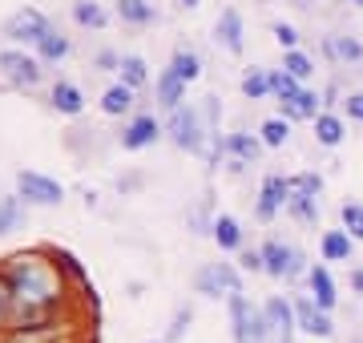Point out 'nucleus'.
Instances as JSON below:
<instances>
[{"instance_id": "nucleus-14", "label": "nucleus", "mask_w": 363, "mask_h": 343, "mask_svg": "<svg viewBox=\"0 0 363 343\" xmlns=\"http://www.w3.org/2000/svg\"><path fill=\"white\" fill-rule=\"evenodd\" d=\"M214 37H218L230 53H242V16L234 13V9H226V13L218 16V25H214Z\"/></svg>"}, {"instance_id": "nucleus-36", "label": "nucleus", "mask_w": 363, "mask_h": 343, "mask_svg": "<svg viewBox=\"0 0 363 343\" xmlns=\"http://www.w3.org/2000/svg\"><path fill=\"white\" fill-rule=\"evenodd\" d=\"M190 319H194V311L190 307H178L174 311V319H169V331H166V343H178L186 331H190Z\"/></svg>"}, {"instance_id": "nucleus-1", "label": "nucleus", "mask_w": 363, "mask_h": 343, "mask_svg": "<svg viewBox=\"0 0 363 343\" xmlns=\"http://www.w3.org/2000/svg\"><path fill=\"white\" fill-rule=\"evenodd\" d=\"M4 279L13 287V311L21 331H40L45 319L61 303V275L57 266L45 263L40 254H16L4 266Z\"/></svg>"}, {"instance_id": "nucleus-31", "label": "nucleus", "mask_w": 363, "mask_h": 343, "mask_svg": "<svg viewBox=\"0 0 363 343\" xmlns=\"http://www.w3.org/2000/svg\"><path fill=\"white\" fill-rule=\"evenodd\" d=\"M242 93H247L250 101H259L271 93V73H262V69H250L247 77H242Z\"/></svg>"}, {"instance_id": "nucleus-33", "label": "nucleus", "mask_w": 363, "mask_h": 343, "mask_svg": "<svg viewBox=\"0 0 363 343\" xmlns=\"http://www.w3.org/2000/svg\"><path fill=\"white\" fill-rule=\"evenodd\" d=\"M339 218H343V230L363 242V206H359V202H347V206L339 210Z\"/></svg>"}, {"instance_id": "nucleus-18", "label": "nucleus", "mask_w": 363, "mask_h": 343, "mask_svg": "<svg viewBox=\"0 0 363 343\" xmlns=\"http://www.w3.org/2000/svg\"><path fill=\"white\" fill-rule=\"evenodd\" d=\"M25 226V202L13 194H0V235H13Z\"/></svg>"}, {"instance_id": "nucleus-5", "label": "nucleus", "mask_w": 363, "mask_h": 343, "mask_svg": "<svg viewBox=\"0 0 363 343\" xmlns=\"http://www.w3.org/2000/svg\"><path fill=\"white\" fill-rule=\"evenodd\" d=\"M169 137L178 150H190V154H202V118H198L194 109H169Z\"/></svg>"}, {"instance_id": "nucleus-30", "label": "nucleus", "mask_w": 363, "mask_h": 343, "mask_svg": "<svg viewBox=\"0 0 363 343\" xmlns=\"http://www.w3.org/2000/svg\"><path fill=\"white\" fill-rule=\"evenodd\" d=\"M286 206H291V214H295L298 223H307V226L319 223V206H315L311 194H291V202H286Z\"/></svg>"}, {"instance_id": "nucleus-13", "label": "nucleus", "mask_w": 363, "mask_h": 343, "mask_svg": "<svg viewBox=\"0 0 363 343\" xmlns=\"http://www.w3.org/2000/svg\"><path fill=\"white\" fill-rule=\"evenodd\" d=\"M49 101H52V109H57V113H65V118H77L81 109H85L81 89H77V85H69V81H57V85H52Z\"/></svg>"}, {"instance_id": "nucleus-43", "label": "nucleus", "mask_w": 363, "mask_h": 343, "mask_svg": "<svg viewBox=\"0 0 363 343\" xmlns=\"http://www.w3.org/2000/svg\"><path fill=\"white\" fill-rule=\"evenodd\" d=\"M9 343H45V339H40L37 331H21V335H13Z\"/></svg>"}, {"instance_id": "nucleus-40", "label": "nucleus", "mask_w": 363, "mask_h": 343, "mask_svg": "<svg viewBox=\"0 0 363 343\" xmlns=\"http://www.w3.org/2000/svg\"><path fill=\"white\" fill-rule=\"evenodd\" d=\"M97 69H105V73H113V69H121V57L109 53V49H101L97 53Z\"/></svg>"}, {"instance_id": "nucleus-29", "label": "nucleus", "mask_w": 363, "mask_h": 343, "mask_svg": "<svg viewBox=\"0 0 363 343\" xmlns=\"http://www.w3.org/2000/svg\"><path fill=\"white\" fill-rule=\"evenodd\" d=\"M73 21L85 28H105V13H101V4H93V0H77L73 4Z\"/></svg>"}, {"instance_id": "nucleus-19", "label": "nucleus", "mask_w": 363, "mask_h": 343, "mask_svg": "<svg viewBox=\"0 0 363 343\" xmlns=\"http://www.w3.org/2000/svg\"><path fill=\"white\" fill-rule=\"evenodd\" d=\"M311 295H315V303L323 307V311H331V307L339 303L335 283H331V275H327V266H315L311 271Z\"/></svg>"}, {"instance_id": "nucleus-21", "label": "nucleus", "mask_w": 363, "mask_h": 343, "mask_svg": "<svg viewBox=\"0 0 363 343\" xmlns=\"http://www.w3.org/2000/svg\"><path fill=\"white\" fill-rule=\"evenodd\" d=\"M101 109L109 113V118H117V113H130L133 109V89L121 81V85H109L105 89V97H101Z\"/></svg>"}, {"instance_id": "nucleus-10", "label": "nucleus", "mask_w": 363, "mask_h": 343, "mask_svg": "<svg viewBox=\"0 0 363 343\" xmlns=\"http://www.w3.org/2000/svg\"><path fill=\"white\" fill-rule=\"evenodd\" d=\"M291 194H295V186L286 182V178H279V174H271V178L262 182V194H259V218L262 223H271L274 214H279V206L291 202Z\"/></svg>"}, {"instance_id": "nucleus-41", "label": "nucleus", "mask_w": 363, "mask_h": 343, "mask_svg": "<svg viewBox=\"0 0 363 343\" xmlns=\"http://www.w3.org/2000/svg\"><path fill=\"white\" fill-rule=\"evenodd\" d=\"M347 113L355 121H363V93H351V97H347Z\"/></svg>"}, {"instance_id": "nucleus-2", "label": "nucleus", "mask_w": 363, "mask_h": 343, "mask_svg": "<svg viewBox=\"0 0 363 343\" xmlns=\"http://www.w3.org/2000/svg\"><path fill=\"white\" fill-rule=\"evenodd\" d=\"M230 323H234V343H267V311L242 299V291L230 295Z\"/></svg>"}, {"instance_id": "nucleus-7", "label": "nucleus", "mask_w": 363, "mask_h": 343, "mask_svg": "<svg viewBox=\"0 0 363 343\" xmlns=\"http://www.w3.org/2000/svg\"><path fill=\"white\" fill-rule=\"evenodd\" d=\"M262 271L274 275V279H295L298 271H303V254H298L295 247L279 242V238H271V242L262 247Z\"/></svg>"}, {"instance_id": "nucleus-44", "label": "nucleus", "mask_w": 363, "mask_h": 343, "mask_svg": "<svg viewBox=\"0 0 363 343\" xmlns=\"http://www.w3.org/2000/svg\"><path fill=\"white\" fill-rule=\"evenodd\" d=\"M351 287H355V291H363V271H355V275H351Z\"/></svg>"}, {"instance_id": "nucleus-35", "label": "nucleus", "mask_w": 363, "mask_h": 343, "mask_svg": "<svg viewBox=\"0 0 363 343\" xmlns=\"http://www.w3.org/2000/svg\"><path fill=\"white\" fill-rule=\"evenodd\" d=\"M286 137H291V125L279 118L262 121V145H286Z\"/></svg>"}, {"instance_id": "nucleus-8", "label": "nucleus", "mask_w": 363, "mask_h": 343, "mask_svg": "<svg viewBox=\"0 0 363 343\" xmlns=\"http://www.w3.org/2000/svg\"><path fill=\"white\" fill-rule=\"evenodd\" d=\"M262 311H267V335H271V343H291L295 339V307L286 303V299L274 295Z\"/></svg>"}, {"instance_id": "nucleus-9", "label": "nucleus", "mask_w": 363, "mask_h": 343, "mask_svg": "<svg viewBox=\"0 0 363 343\" xmlns=\"http://www.w3.org/2000/svg\"><path fill=\"white\" fill-rule=\"evenodd\" d=\"M45 28H49V21H45L37 9H25V13H13L9 21H4V37L9 40H25V45H37Z\"/></svg>"}, {"instance_id": "nucleus-37", "label": "nucleus", "mask_w": 363, "mask_h": 343, "mask_svg": "<svg viewBox=\"0 0 363 343\" xmlns=\"http://www.w3.org/2000/svg\"><path fill=\"white\" fill-rule=\"evenodd\" d=\"M291 186H295V194H311V198H315V194L323 190V178H319V174H298Z\"/></svg>"}, {"instance_id": "nucleus-16", "label": "nucleus", "mask_w": 363, "mask_h": 343, "mask_svg": "<svg viewBox=\"0 0 363 343\" xmlns=\"http://www.w3.org/2000/svg\"><path fill=\"white\" fill-rule=\"evenodd\" d=\"M315 109H319V93L311 89H298L291 101H283V113L291 121H315Z\"/></svg>"}, {"instance_id": "nucleus-39", "label": "nucleus", "mask_w": 363, "mask_h": 343, "mask_svg": "<svg viewBox=\"0 0 363 343\" xmlns=\"http://www.w3.org/2000/svg\"><path fill=\"white\" fill-rule=\"evenodd\" d=\"M13 311V287H9V279L0 275V319Z\"/></svg>"}, {"instance_id": "nucleus-25", "label": "nucleus", "mask_w": 363, "mask_h": 343, "mask_svg": "<svg viewBox=\"0 0 363 343\" xmlns=\"http://www.w3.org/2000/svg\"><path fill=\"white\" fill-rule=\"evenodd\" d=\"M169 69H174L186 85H190V81H198V73H202V61H198L194 49H178V53H174V61H169Z\"/></svg>"}, {"instance_id": "nucleus-20", "label": "nucleus", "mask_w": 363, "mask_h": 343, "mask_svg": "<svg viewBox=\"0 0 363 343\" xmlns=\"http://www.w3.org/2000/svg\"><path fill=\"white\" fill-rule=\"evenodd\" d=\"M210 235L218 238V247H226V251H238L242 247V230H238V223H234L230 214H218L210 223Z\"/></svg>"}, {"instance_id": "nucleus-32", "label": "nucleus", "mask_w": 363, "mask_h": 343, "mask_svg": "<svg viewBox=\"0 0 363 343\" xmlns=\"http://www.w3.org/2000/svg\"><path fill=\"white\" fill-rule=\"evenodd\" d=\"M271 93L279 97V101H291L298 93V77H291L286 69H279V73H271Z\"/></svg>"}, {"instance_id": "nucleus-26", "label": "nucleus", "mask_w": 363, "mask_h": 343, "mask_svg": "<svg viewBox=\"0 0 363 343\" xmlns=\"http://www.w3.org/2000/svg\"><path fill=\"white\" fill-rule=\"evenodd\" d=\"M323 49L335 57V61H359L363 57V45L359 40H351V37H327Z\"/></svg>"}, {"instance_id": "nucleus-47", "label": "nucleus", "mask_w": 363, "mask_h": 343, "mask_svg": "<svg viewBox=\"0 0 363 343\" xmlns=\"http://www.w3.org/2000/svg\"><path fill=\"white\" fill-rule=\"evenodd\" d=\"M162 343H166V339H162Z\"/></svg>"}, {"instance_id": "nucleus-23", "label": "nucleus", "mask_w": 363, "mask_h": 343, "mask_svg": "<svg viewBox=\"0 0 363 343\" xmlns=\"http://www.w3.org/2000/svg\"><path fill=\"white\" fill-rule=\"evenodd\" d=\"M226 150L234 154V162H238V166H247V162H255L262 154V145L255 142L250 133H230V137H226Z\"/></svg>"}, {"instance_id": "nucleus-45", "label": "nucleus", "mask_w": 363, "mask_h": 343, "mask_svg": "<svg viewBox=\"0 0 363 343\" xmlns=\"http://www.w3.org/2000/svg\"><path fill=\"white\" fill-rule=\"evenodd\" d=\"M182 4H186V9H198V0H182Z\"/></svg>"}, {"instance_id": "nucleus-22", "label": "nucleus", "mask_w": 363, "mask_h": 343, "mask_svg": "<svg viewBox=\"0 0 363 343\" xmlns=\"http://www.w3.org/2000/svg\"><path fill=\"white\" fill-rule=\"evenodd\" d=\"M37 53H40V61H61V57H69V40L49 25L37 40Z\"/></svg>"}, {"instance_id": "nucleus-24", "label": "nucleus", "mask_w": 363, "mask_h": 343, "mask_svg": "<svg viewBox=\"0 0 363 343\" xmlns=\"http://www.w3.org/2000/svg\"><path fill=\"white\" fill-rule=\"evenodd\" d=\"M117 13L121 21H130V25H154V4H145V0H117Z\"/></svg>"}, {"instance_id": "nucleus-28", "label": "nucleus", "mask_w": 363, "mask_h": 343, "mask_svg": "<svg viewBox=\"0 0 363 343\" xmlns=\"http://www.w3.org/2000/svg\"><path fill=\"white\" fill-rule=\"evenodd\" d=\"M117 73H121V81H125L130 89H142L145 81H150V73H145V61H142V57H121V69H117Z\"/></svg>"}, {"instance_id": "nucleus-6", "label": "nucleus", "mask_w": 363, "mask_h": 343, "mask_svg": "<svg viewBox=\"0 0 363 343\" xmlns=\"http://www.w3.org/2000/svg\"><path fill=\"white\" fill-rule=\"evenodd\" d=\"M16 190H21L25 202H37V206H57V202L65 198L61 182H52V178H45V174H37V170L16 174Z\"/></svg>"}, {"instance_id": "nucleus-38", "label": "nucleus", "mask_w": 363, "mask_h": 343, "mask_svg": "<svg viewBox=\"0 0 363 343\" xmlns=\"http://www.w3.org/2000/svg\"><path fill=\"white\" fill-rule=\"evenodd\" d=\"M271 33H274V40H279V45H286V49H295V45H298V33H295V25H283V21H279V25H274Z\"/></svg>"}, {"instance_id": "nucleus-3", "label": "nucleus", "mask_w": 363, "mask_h": 343, "mask_svg": "<svg viewBox=\"0 0 363 343\" xmlns=\"http://www.w3.org/2000/svg\"><path fill=\"white\" fill-rule=\"evenodd\" d=\"M0 73H4V81L16 85V89H37L40 85V61L21 53V49H4V53H0Z\"/></svg>"}, {"instance_id": "nucleus-46", "label": "nucleus", "mask_w": 363, "mask_h": 343, "mask_svg": "<svg viewBox=\"0 0 363 343\" xmlns=\"http://www.w3.org/2000/svg\"><path fill=\"white\" fill-rule=\"evenodd\" d=\"M351 4H363V0H351Z\"/></svg>"}, {"instance_id": "nucleus-27", "label": "nucleus", "mask_w": 363, "mask_h": 343, "mask_svg": "<svg viewBox=\"0 0 363 343\" xmlns=\"http://www.w3.org/2000/svg\"><path fill=\"white\" fill-rule=\"evenodd\" d=\"M315 137L323 145H339L343 142V121L331 118V113H319V118H315Z\"/></svg>"}, {"instance_id": "nucleus-11", "label": "nucleus", "mask_w": 363, "mask_h": 343, "mask_svg": "<svg viewBox=\"0 0 363 343\" xmlns=\"http://www.w3.org/2000/svg\"><path fill=\"white\" fill-rule=\"evenodd\" d=\"M295 323L303 331H311V335H319V339H327V335H331V319H327V311L319 303H315V299H295Z\"/></svg>"}, {"instance_id": "nucleus-17", "label": "nucleus", "mask_w": 363, "mask_h": 343, "mask_svg": "<svg viewBox=\"0 0 363 343\" xmlns=\"http://www.w3.org/2000/svg\"><path fill=\"white\" fill-rule=\"evenodd\" d=\"M319 247H323V259H331V263H347V259H351V247H355V238H351L347 230H327Z\"/></svg>"}, {"instance_id": "nucleus-4", "label": "nucleus", "mask_w": 363, "mask_h": 343, "mask_svg": "<svg viewBox=\"0 0 363 343\" xmlns=\"http://www.w3.org/2000/svg\"><path fill=\"white\" fill-rule=\"evenodd\" d=\"M194 287L202 291V295H210V299H230L234 291H242V279H238V271H234L230 263H206L202 271H198Z\"/></svg>"}, {"instance_id": "nucleus-15", "label": "nucleus", "mask_w": 363, "mask_h": 343, "mask_svg": "<svg viewBox=\"0 0 363 343\" xmlns=\"http://www.w3.org/2000/svg\"><path fill=\"white\" fill-rule=\"evenodd\" d=\"M157 101H162V109H178L182 101H186V81H182L174 69H166V73L157 77Z\"/></svg>"}, {"instance_id": "nucleus-34", "label": "nucleus", "mask_w": 363, "mask_h": 343, "mask_svg": "<svg viewBox=\"0 0 363 343\" xmlns=\"http://www.w3.org/2000/svg\"><path fill=\"white\" fill-rule=\"evenodd\" d=\"M283 69L286 73H291V77H298V81H307L315 73V65H311V57L307 53H295V49H291V53L283 57Z\"/></svg>"}, {"instance_id": "nucleus-12", "label": "nucleus", "mask_w": 363, "mask_h": 343, "mask_svg": "<svg viewBox=\"0 0 363 343\" xmlns=\"http://www.w3.org/2000/svg\"><path fill=\"white\" fill-rule=\"evenodd\" d=\"M157 133H162V125L154 121V113H142L121 130V150H145L157 142Z\"/></svg>"}, {"instance_id": "nucleus-42", "label": "nucleus", "mask_w": 363, "mask_h": 343, "mask_svg": "<svg viewBox=\"0 0 363 343\" xmlns=\"http://www.w3.org/2000/svg\"><path fill=\"white\" fill-rule=\"evenodd\" d=\"M242 266L247 271H262V251H247L242 254Z\"/></svg>"}]
</instances>
